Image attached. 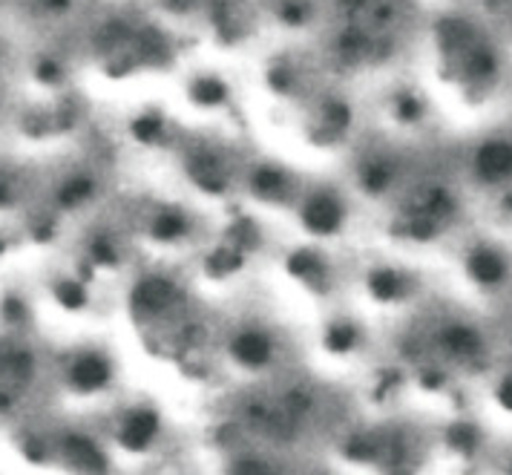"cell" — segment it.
Here are the masks:
<instances>
[{
	"label": "cell",
	"mask_w": 512,
	"mask_h": 475,
	"mask_svg": "<svg viewBox=\"0 0 512 475\" xmlns=\"http://www.w3.org/2000/svg\"><path fill=\"white\" fill-rule=\"evenodd\" d=\"M435 47L441 55L443 72L464 93H489L501 78V52L495 41L464 15H449L438 21Z\"/></svg>",
	"instance_id": "1"
},
{
	"label": "cell",
	"mask_w": 512,
	"mask_h": 475,
	"mask_svg": "<svg viewBox=\"0 0 512 475\" xmlns=\"http://www.w3.org/2000/svg\"><path fill=\"white\" fill-rule=\"evenodd\" d=\"M64 378H67V386L75 389L78 395H95L104 386H110L113 363L98 349H81L64 363Z\"/></svg>",
	"instance_id": "2"
},
{
	"label": "cell",
	"mask_w": 512,
	"mask_h": 475,
	"mask_svg": "<svg viewBox=\"0 0 512 475\" xmlns=\"http://www.w3.org/2000/svg\"><path fill=\"white\" fill-rule=\"evenodd\" d=\"M472 176L489 188L512 185V139H487L472 153Z\"/></svg>",
	"instance_id": "3"
},
{
	"label": "cell",
	"mask_w": 512,
	"mask_h": 475,
	"mask_svg": "<svg viewBox=\"0 0 512 475\" xmlns=\"http://www.w3.org/2000/svg\"><path fill=\"white\" fill-rule=\"evenodd\" d=\"M346 205L334 190H317L308 193L300 202V222H305V228L311 234H340V228L346 225Z\"/></svg>",
	"instance_id": "4"
},
{
	"label": "cell",
	"mask_w": 512,
	"mask_h": 475,
	"mask_svg": "<svg viewBox=\"0 0 512 475\" xmlns=\"http://www.w3.org/2000/svg\"><path fill=\"white\" fill-rule=\"evenodd\" d=\"M464 268L466 274H469V280L475 285H481V288H501L510 280L512 271L507 254L501 248L489 245V242H478V245H472L466 251Z\"/></svg>",
	"instance_id": "5"
},
{
	"label": "cell",
	"mask_w": 512,
	"mask_h": 475,
	"mask_svg": "<svg viewBox=\"0 0 512 475\" xmlns=\"http://www.w3.org/2000/svg\"><path fill=\"white\" fill-rule=\"evenodd\" d=\"M274 352L277 349H274L271 334L256 329V326H245V329H239V332L233 334L231 357L239 366H245V369H262V366H268L274 360Z\"/></svg>",
	"instance_id": "6"
},
{
	"label": "cell",
	"mask_w": 512,
	"mask_h": 475,
	"mask_svg": "<svg viewBox=\"0 0 512 475\" xmlns=\"http://www.w3.org/2000/svg\"><path fill=\"white\" fill-rule=\"evenodd\" d=\"M116 435H118V441H121L127 450H133V452L147 450V447L156 441V435H159V418H156V412H153V409L136 406V409L124 412V418H121V424H118Z\"/></svg>",
	"instance_id": "7"
},
{
	"label": "cell",
	"mask_w": 512,
	"mask_h": 475,
	"mask_svg": "<svg viewBox=\"0 0 512 475\" xmlns=\"http://www.w3.org/2000/svg\"><path fill=\"white\" fill-rule=\"evenodd\" d=\"M58 452L78 475H104L107 470V461L98 450V444L90 441L87 435H64Z\"/></svg>",
	"instance_id": "8"
},
{
	"label": "cell",
	"mask_w": 512,
	"mask_h": 475,
	"mask_svg": "<svg viewBox=\"0 0 512 475\" xmlns=\"http://www.w3.org/2000/svg\"><path fill=\"white\" fill-rule=\"evenodd\" d=\"M369 288L380 300L392 303V300H400V297L409 294V277L403 271H395V268H383L369 280Z\"/></svg>",
	"instance_id": "9"
},
{
	"label": "cell",
	"mask_w": 512,
	"mask_h": 475,
	"mask_svg": "<svg viewBox=\"0 0 512 475\" xmlns=\"http://www.w3.org/2000/svg\"><path fill=\"white\" fill-rule=\"evenodd\" d=\"M357 343H360V332H357V326L351 320H340V323L331 326V332H328V349H334V352H351Z\"/></svg>",
	"instance_id": "10"
},
{
	"label": "cell",
	"mask_w": 512,
	"mask_h": 475,
	"mask_svg": "<svg viewBox=\"0 0 512 475\" xmlns=\"http://www.w3.org/2000/svg\"><path fill=\"white\" fill-rule=\"evenodd\" d=\"M495 395H498V404L512 412V372L498 383V392H495Z\"/></svg>",
	"instance_id": "11"
},
{
	"label": "cell",
	"mask_w": 512,
	"mask_h": 475,
	"mask_svg": "<svg viewBox=\"0 0 512 475\" xmlns=\"http://www.w3.org/2000/svg\"><path fill=\"white\" fill-rule=\"evenodd\" d=\"M510 26H512V18H510Z\"/></svg>",
	"instance_id": "12"
}]
</instances>
